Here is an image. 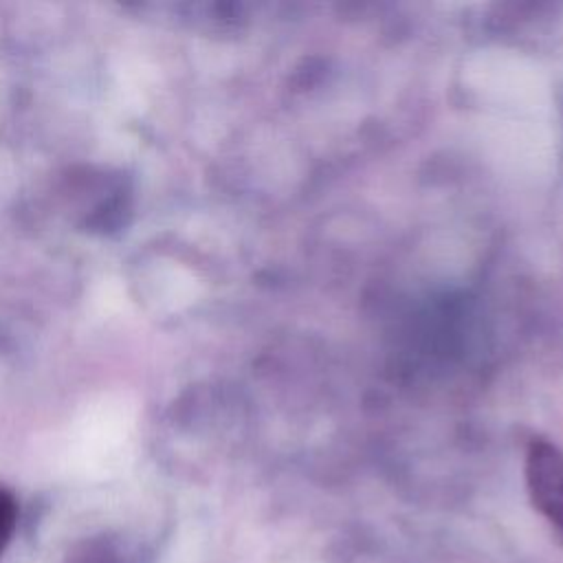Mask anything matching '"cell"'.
Instances as JSON below:
<instances>
[{
	"label": "cell",
	"mask_w": 563,
	"mask_h": 563,
	"mask_svg": "<svg viewBox=\"0 0 563 563\" xmlns=\"http://www.w3.org/2000/svg\"><path fill=\"white\" fill-rule=\"evenodd\" d=\"M15 521H18L15 499L9 490L0 488V552L9 543V539L13 534V528H15Z\"/></svg>",
	"instance_id": "obj_3"
},
{
	"label": "cell",
	"mask_w": 563,
	"mask_h": 563,
	"mask_svg": "<svg viewBox=\"0 0 563 563\" xmlns=\"http://www.w3.org/2000/svg\"><path fill=\"white\" fill-rule=\"evenodd\" d=\"M526 482L534 508L563 537V453L548 440L530 442Z\"/></svg>",
	"instance_id": "obj_1"
},
{
	"label": "cell",
	"mask_w": 563,
	"mask_h": 563,
	"mask_svg": "<svg viewBox=\"0 0 563 563\" xmlns=\"http://www.w3.org/2000/svg\"><path fill=\"white\" fill-rule=\"evenodd\" d=\"M64 563H123V561L114 545H110L103 539H92L73 548V552H68Z\"/></svg>",
	"instance_id": "obj_2"
}]
</instances>
